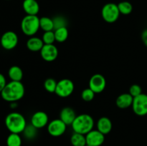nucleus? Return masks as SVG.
I'll use <instances>...</instances> for the list:
<instances>
[{
	"label": "nucleus",
	"mask_w": 147,
	"mask_h": 146,
	"mask_svg": "<svg viewBox=\"0 0 147 146\" xmlns=\"http://www.w3.org/2000/svg\"><path fill=\"white\" fill-rule=\"evenodd\" d=\"M57 82L53 78H47L44 82V87L48 92H55Z\"/></svg>",
	"instance_id": "obj_25"
},
{
	"label": "nucleus",
	"mask_w": 147,
	"mask_h": 146,
	"mask_svg": "<svg viewBox=\"0 0 147 146\" xmlns=\"http://www.w3.org/2000/svg\"><path fill=\"white\" fill-rule=\"evenodd\" d=\"M40 28V18L37 15L27 14L21 21L22 31L29 37H33Z\"/></svg>",
	"instance_id": "obj_4"
},
{
	"label": "nucleus",
	"mask_w": 147,
	"mask_h": 146,
	"mask_svg": "<svg viewBox=\"0 0 147 146\" xmlns=\"http://www.w3.org/2000/svg\"><path fill=\"white\" fill-rule=\"evenodd\" d=\"M133 111L136 115L144 116L147 115V94H142L134 97L132 104Z\"/></svg>",
	"instance_id": "obj_7"
},
{
	"label": "nucleus",
	"mask_w": 147,
	"mask_h": 146,
	"mask_svg": "<svg viewBox=\"0 0 147 146\" xmlns=\"http://www.w3.org/2000/svg\"><path fill=\"white\" fill-rule=\"evenodd\" d=\"M134 97L129 93H123L118 96L116 100L117 107L120 109H126L132 106Z\"/></svg>",
	"instance_id": "obj_16"
},
{
	"label": "nucleus",
	"mask_w": 147,
	"mask_h": 146,
	"mask_svg": "<svg viewBox=\"0 0 147 146\" xmlns=\"http://www.w3.org/2000/svg\"><path fill=\"white\" fill-rule=\"evenodd\" d=\"M5 125L11 133H23L27 126V122L24 116L20 113L13 112L7 115Z\"/></svg>",
	"instance_id": "obj_2"
},
{
	"label": "nucleus",
	"mask_w": 147,
	"mask_h": 146,
	"mask_svg": "<svg viewBox=\"0 0 147 146\" xmlns=\"http://www.w3.org/2000/svg\"><path fill=\"white\" fill-rule=\"evenodd\" d=\"M67 126L60 118L55 119L47 125V132L53 137H60L65 133Z\"/></svg>",
	"instance_id": "obj_9"
},
{
	"label": "nucleus",
	"mask_w": 147,
	"mask_h": 146,
	"mask_svg": "<svg viewBox=\"0 0 147 146\" xmlns=\"http://www.w3.org/2000/svg\"><path fill=\"white\" fill-rule=\"evenodd\" d=\"M25 90L22 82L11 81L6 84L1 91V96L4 100L9 102H16L24 95Z\"/></svg>",
	"instance_id": "obj_1"
},
{
	"label": "nucleus",
	"mask_w": 147,
	"mask_h": 146,
	"mask_svg": "<svg viewBox=\"0 0 147 146\" xmlns=\"http://www.w3.org/2000/svg\"><path fill=\"white\" fill-rule=\"evenodd\" d=\"M89 88L91 89L95 93H100L105 90L106 85V80L104 76L101 74H95L90 77L89 80Z\"/></svg>",
	"instance_id": "obj_10"
},
{
	"label": "nucleus",
	"mask_w": 147,
	"mask_h": 146,
	"mask_svg": "<svg viewBox=\"0 0 147 146\" xmlns=\"http://www.w3.org/2000/svg\"><path fill=\"white\" fill-rule=\"evenodd\" d=\"M43 42L45 44H52L55 41V37L54 31H45L42 37Z\"/></svg>",
	"instance_id": "obj_26"
},
{
	"label": "nucleus",
	"mask_w": 147,
	"mask_h": 146,
	"mask_svg": "<svg viewBox=\"0 0 147 146\" xmlns=\"http://www.w3.org/2000/svg\"><path fill=\"white\" fill-rule=\"evenodd\" d=\"M70 143L73 146H86L87 145L86 135L74 133L70 137Z\"/></svg>",
	"instance_id": "obj_20"
},
{
	"label": "nucleus",
	"mask_w": 147,
	"mask_h": 146,
	"mask_svg": "<svg viewBox=\"0 0 147 146\" xmlns=\"http://www.w3.org/2000/svg\"><path fill=\"white\" fill-rule=\"evenodd\" d=\"M42 40L37 37H31L27 42V47L31 52H40L44 46Z\"/></svg>",
	"instance_id": "obj_18"
},
{
	"label": "nucleus",
	"mask_w": 147,
	"mask_h": 146,
	"mask_svg": "<svg viewBox=\"0 0 147 146\" xmlns=\"http://www.w3.org/2000/svg\"><path fill=\"white\" fill-rule=\"evenodd\" d=\"M101 15L105 21L108 23H114L119 19L120 16L118 5L115 3H107L103 7Z\"/></svg>",
	"instance_id": "obj_5"
},
{
	"label": "nucleus",
	"mask_w": 147,
	"mask_h": 146,
	"mask_svg": "<svg viewBox=\"0 0 147 146\" xmlns=\"http://www.w3.org/2000/svg\"><path fill=\"white\" fill-rule=\"evenodd\" d=\"M49 117L47 113L43 111H37L31 117V125L37 129L42 128L48 125Z\"/></svg>",
	"instance_id": "obj_13"
},
{
	"label": "nucleus",
	"mask_w": 147,
	"mask_h": 146,
	"mask_svg": "<svg viewBox=\"0 0 147 146\" xmlns=\"http://www.w3.org/2000/svg\"><path fill=\"white\" fill-rule=\"evenodd\" d=\"M54 33L55 37V41L58 42H64L68 37L69 32L67 27L57 29L54 30Z\"/></svg>",
	"instance_id": "obj_22"
},
{
	"label": "nucleus",
	"mask_w": 147,
	"mask_h": 146,
	"mask_svg": "<svg viewBox=\"0 0 147 146\" xmlns=\"http://www.w3.org/2000/svg\"><path fill=\"white\" fill-rule=\"evenodd\" d=\"M37 130L36 127H34L32 125L30 124V125L26 126L25 129L24 130V135L27 139H33L37 135Z\"/></svg>",
	"instance_id": "obj_28"
},
{
	"label": "nucleus",
	"mask_w": 147,
	"mask_h": 146,
	"mask_svg": "<svg viewBox=\"0 0 147 146\" xmlns=\"http://www.w3.org/2000/svg\"><path fill=\"white\" fill-rule=\"evenodd\" d=\"M22 8L27 15H37L40 11V5L36 0H24Z\"/></svg>",
	"instance_id": "obj_15"
},
{
	"label": "nucleus",
	"mask_w": 147,
	"mask_h": 146,
	"mask_svg": "<svg viewBox=\"0 0 147 146\" xmlns=\"http://www.w3.org/2000/svg\"><path fill=\"white\" fill-rule=\"evenodd\" d=\"M53 23H54V30L61 28V27H67V20H66V19L64 17L57 16V17L53 19Z\"/></svg>",
	"instance_id": "obj_27"
},
{
	"label": "nucleus",
	"mask_w": 147,
	"mask_h": 146,
	"mask_svg": "<svg viewBox=\"0 0 147 146\" xmlns=\"http://www.w3.org/2000/svg\"><path fill=\"white\" fill-rule=\"evenodd\" d=\"M7 146H21L22 138L20 134L17 133H10L7 138Z\"/></svg>",
	"instance_id": "obj_24"
},
{
	"label": "nucleus",
	"mask_w": 147,
	"mask_h": 146,
	"mask_svg": "<svg viewBox=\"0 0 147 146\" xmlns=\"http://www.w3.org/2000/svg\"><path fill=\"white\" fill-rule=\"evenodd\" d=\"M117 5L120 14H123V15L130 14L133 11V6H132L131 3L128 1H121Z\"/></svg>",
	"instance_id": "obj_23"
},
{
	"label": "nucleus",
	"mask_w": 147,
	"mask_h": 146,
	"mask_svg": "<svg viewBox=\"0 0 147 146\" xmlns=\"http://www.w3.org/2000/svg\"><path fill=\"white\" fill-rule=\"evenodd\" d=\"M40 27L44 31H53L54 23L53 19L48 17H42L40 18Z\"/></svg>",
	"instance_id": "obj_21"
},
{
	"label": "nucleus",
	"mask_w": 147,
	"mask_h": 146,
	"mask_svg": "<svg viewBox=\"0 0 147 146\" xmlns=\"http://www.w3.org/2000/svg\"><path fill=\"white\" fill-rule=\"evenodd\" d=\"M86 146H90V145H86Z\"/></svg>",
	"instance_id": "obj_33"
},
{
	"label": "nucleus",
	"mask_w": 147,
	"mask_h": 146,
	"mask_svg": "<svg viewBox=\"0 0 147 146\" xmlns=\"http://www.w3.org/2000/svg\"><path fill=\"white\" fill-rule=\"evenodd\" d=\"M96 93L90 88H86L83 90L81 93V97L84 101L90 102L93 100Z\"/></svg>",
	"instance_id": "obj_29"
},
{
	"label": "nucleus",
	"mask_w": 147,
	"mask_h": 146,
	"mask_svg": "<svg viewBox=\"0 0 147 146\" xmlns=\"http://www.w3.org/2000/svg\"><path fill=\"white\" fill-rule=\"evenodd\" d=\"M112 122L109 117H101L97 122V130L107 135L112 130Z\"/></svg>",
	"instance_id": "obj_17"
},
{
	"label": "nucleus",
	"mask_w": 147,
	"mask_h": 146,
	"mask_svg": "<svg viewBox=\"0 0 147 146\" xmlns=\"http://www.w3.org/2000/svg\"><path fill=\"white\" fill-rule=\"evenodd\" d=\"M86 143L90 146H100L105 141V135L98 130H92L86 135Z\"/></svg>",
	"instance_id": "obj_12"
},
{
	"label": "nucleus",
	"mask_w": 147,
	"mask_h": 146,
	"mask_svg": "<svg viewBox=\"0 0 147 146\" xmlns=\"http://www.w3.org/2000/svg\"><path fill=\"white\" fill-rule=\"evenodd\" d=\"M7 1H9V0H7Z\"/></svg>",
	"instance_id": "obj_34"
},
{
	"label": "nucleus",
	"mask_w": 147,
	"mask_h": 146,
	"mask_svg": "<svg viewBox=\"0 0 147 146\" xmlns=\"http://www.w3.org/2000/svg\"><path fill=\"white\" fill-rule=\"evenodd\" d=\"M129 94L132 96L133 97L139 96V94H142V89L139 84H134L131 85L129 88Z\"/></svg>",
	"instance_id": "obj_30"
},
{
	"label": "nucleus",
	"mask_w": 147,
	"mask_h": 146,
	"mask_svg": "<svg viewBox=\"0 0 147 146\" xmlns=\"http://www.w3.org/2000/svg\"><path fill=\"white\" fill-rule=\"evenodd\" d=\"M74 83L70 79H62L57 82L55 94L60 97L65 98L73 94L74 91Z\"/></svg>",
	"instance_id": "obj_6"
},
{
	"label": "nucleus",
	"mask_w": 147,
	"mask_h": 146,
	"mask_svg": "<svg viewBox=\"0 0 147 146\" xmlns=\"http://www.w3.org/2000/svg\"><path fill=\"white\" fill-rule=\"evenodd\" d=\"M18 41V36L14 31H7L1 36L0 44L4 50H11L17 47Z\"/></svg>",
	"instance_id": "obj_8"
},
{
	"label": "nucleus",
	"mask_w": 147,
	"mask_h": 146,
	"mask_svg": "<svg viewBox=\"0 0 147 146\" xmlns=\"http://www.w3.org/2000/svg\"><path fill=\"white\" fill-rule=\"evenodd\" d=\"M142 40L143 41L144 44H145V46L147 47V29H145L144 31H143L142 34Z\"/></svg>",
	"instance_id": "obj_32"
},
{
	"label": "nucleus",
	"mask_w": 147,
	"mask_h": 146,
	"mask_svg": "<svg viewBox=\"0 0 147 146\" xmlns=\"http://www.w3.org/2000/svg\"><path fill=\"white\" fill-rule=\"evenodd\" d=\"M76 116V111L70 107H64L60 113V119L67 125H71Z\"/></svg>",
	"instance_id": "obj_14"
},
{
	"label": "nucleus",
	"mask_w": 147,
	"mask_h": 146,
	"mask_svg": "<svg viewBox=\"0 0 147 146\" xmlns=\"http://www.w3.org/2000/svg\"><path fill=\"white\" fill-rule=\"evenodd\" d=\"M40 54L45 61L53 62L58 56V49L53 44H44L42 50H40Z\"/></svg>",
	"instance_id": "obj_11"
},
{
	"label": "nucleus",
	"mask_w": 147,
	"mask_h": 146,
	"mask_svg": "<svg viewBox=\"0 0 147 146\" xmlns=\"http://www.w3.org/2000/svg\"><path fill=\"white\" fill-rule=\"evenodd\" d=\"M7 84V83L5 77L4 76V74L0 73V93H1V91L4 90V88L5 87L6 84Z\"/></svg>",
	"instance_id": "obj_31"
},
{
	"label": "nucleus",
	"mask_w": 147,
	"mask_h": 146,
	"mask_svg": "<svg viewBox=\"0 0 147 146\" xmlns=\"http://www.w3.org/2000/svg\"><path fill=\"white\" fill-rule=\"evenodd\" d=\"M8 75L11 81L21 82L23 78V71L19 66H11L9 69Z\"/></svg>",
	"instance_id": "obj_19"
},
{
	"label": "nucleus",
	"mask_w": 147,
	"mask_h": 146,
	"mask_svg": "<svg viewBox=\"0 0 147 146\" xmlns=\"http://www.w3.org/2000/svg\"><path fill=\"white\" fill-rule=\"evenodd\" d=\"M71 126L74 133H80L86 135L93 129L94 120L90 115L81 114L76 116Z\"/></svg>",
	"instance_id": "obj_3"
}]
</instances>
